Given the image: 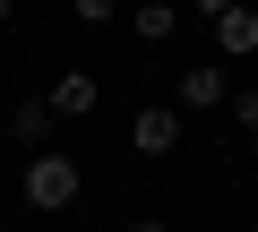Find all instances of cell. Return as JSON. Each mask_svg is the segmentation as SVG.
I'll return each mask as SVG.
<instances>
[{
    "mask_svg": "<svg viewBox=\"0 0 258 232\" xmlns=\"http://www.w3.org/2000/svg\"><path fill=\"white\" fill-rule=\"evenodd\" d=\"M78 189H86V172H78V155H26V172H18V198L35 206V215H69L78 206Z\"/></svg>",
    "mask_w": 258,
    "mask_h": 232,
    "instance_id": "cell-1",
    "label": "cell"
},
{
    "mask_svg": "<svg viewBox=\"0 0 258 232\" xmlns=\"http://www.w3.org/2000/svg\"><path fill=\"white\" fill-rule=\"evenodd\" d=\"M198 18L215 26L224 60H258V9H241V0H198Z\"/></svg>",
    "mask_w": 258,
    "mask_h": 232,
    "instance_id": "cell-2",
    "label": "cell"
},
{
    "mask_svg": "<svg viewBox=\"0 0 258 232\" xmlns=\"http://www.w3.org/2000/svg\"><path fill=\"white\" fill-rule=\"evenodd\" d=\"M129 146H138L147 164H164V155L181 146V103H147L138 121H129Z\"/></svg>",
    "mask_w": 258,
    "mask_h": 232,
    "instance_id": "cell-3",
    "label": "cell"
},
{
    "mask_svg": "<svg viewBox=\"0 0 258 232\" xmlns=\"http://www.w3.org/2000/svg\"><path fill=\"white\" fill-rule=\"evenodd\" d=\"M43 103H52V121H86V112H95V103H103V86H95V78H86V69H60V78H52V95H43Z\"/></svg>",
    "mask_w": 258,
    "mask_h": 232,
    "instance_id": "cell-4",
    "label": "cell"
},
{
    "mask_svg": "<svg viewBox=\"0 0 258 232\" xmlns=\"http://www.w3.org/2000/svg\"><path fill=\"white\" fill-rule=\"evenodd\" d=\"M224 103H232L224 69H215V60H189V69H181V112H224Z\"/></svg>",
    "mask_w": 258,
    "mask_h": 232,
    "instance_id": "cell-5",
    "label": "cell"
},
{
    "mask_svg": "<svg viewBox=\"0 0 258 232\" xmlns=\"http://www.w3.org/2000/svg\"><path fill=\"white\" fill-rule=\"evenodd\" d=\"M52 129H60V121H52V103H43V95H26V103L9 112V138H18L26 155H52Z\"/></svg>",
    "mask_w": 258,
    "mask_h": 232,
    "instance_id": "cell-6",
    "label": "cell"
},
{
    "mask_svg": "<svg viewBox=\"0 0 258 232\" xmlns=\"http://www.w3.org/2000/svg\"><path fill=\"white\" fill-rule=\"evenodd\" d=\"M129 35H138V43H172L181 35V9H172V0H138V9H129Z\"/></svg>",
    "mask_w": 258,
    "mask_h": 232,
    "instance_id": "cell-7",
    "label": "cell"
},
{
    "mask_svg": "<svg viewBox=\"0 0 258 232\" xmlns=\"http://www.w3.org/2000/svg\"><path fill=\"white\" fill-rule=\"evenodd\" d=\"M224 112H232V129H249V138H258V86H232V103H224Z\"/></svg>",
    "mask_w": 258,
    "mask_h": 232,
    "instance_id": "cell-8",
    "label": "cell"
},
{
    "mask_svg": "<svg viewBox=\"0 0 258 232\" xmlns=\"http://www.w3.org/2000/svg\"><path fill=\"white\" fill-rule=\"evenodd\" d=\"M120 232H172V223H155V215H138V223H120Z\"/></svg>",
    "mask_w": 258,
    "mask_h": 232,
    "instance_id": "cell-9",
    "label": "cell"
},
{
    "mask_svg": "<svg viewBox=\"0 0 258 232\" xmlns=\"http://www.w3.org/2000/svg\"><path fill=\"white\" fill-rule=\"evenodd\" d=\"M9 18H18V9H9V0H0V26H9Z\"/></svg>",
    "mask_w": 258,
    "mask_h": 232,
    "instance_id": "cell-10",
    "label": "cell"
},
{
    "mask_svg": "<svg viewBox=\"0 0 258 232\" xmlns=\"http://www.w3.org/2000/svg\"><path fill=\"white\" fill-rule=\"evenodd\" d=\"M249 232H258V223H249Z\"/></svg>",
    "mask_w": 258,
    "mask_h": 232,
    "instance_id": "cell-11",
    "label": "cell"
}]
</instances>
